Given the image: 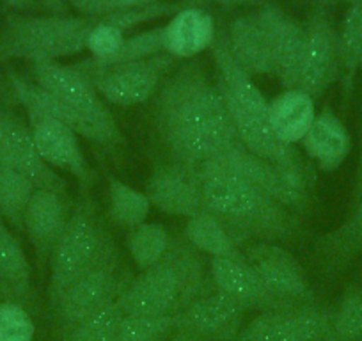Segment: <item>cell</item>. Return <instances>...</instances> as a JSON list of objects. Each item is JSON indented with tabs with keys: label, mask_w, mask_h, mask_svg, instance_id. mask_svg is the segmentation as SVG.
I'll return each mask as SVG.
<instances>
[{
	"label": "cell",
	"mask_w": 362,
	"mask_h": 341,
	"mask_svg": "<svg viewBox=\"0 0 362 341\" xmlns=\"http://www.w3.org/2000/svg\"><path fill=\"white\" fill-rule=\"evenodd\" d=\"M155 128L173 162L199 169L240 142L218 82L199 62L167 75L155 98Z\"/></svg>",
	"instance_id": "cell-1"
},
{
	"label": "cell",
	"mask_w": 362,
	"mask_h": 341,
	"mask_svg": "<svg viewBox=\"0 0 362 341\" xmlns=\"http://www.w3.org/2000/svg\"><path fill=\"white\" fill-rule=\"evenodd\" d=\"M196 170L204 212L217 219L240 249L259 242H286L300 233V215L249 180L215 163Z\"/></svg>",
	"instance_id": "cell-2"
},
{
	"label": "cell",
	"mask_w": 362,
	"mask_h": 341,
	"mask_svg": "<svg viewBox=\"0 0 362 341\" xmlns=\"http://www.w3.org/2000/svg\"><path fill=\"white\" fill-rule=\"evenodd\" d=\"M210 267L185 236H170L162 260L128 283L117 304L124 316H176L208 294Z\"/></svg>",
	"instance_id": "cell-3"
},
{
	"label": "cell",
	"mask_w": 362,
	"mask_h": 341,
	"mask_svg": "<svg viewBox=\"0 0 362 341\" xmlns=\"http://www.w3.org/2000/svg\"><path fill=\"white\" fill-rule=\"evenodd\" d=\"M96 22L98 18L68 15L13 18L0 30V59H20L36 64L82 54Z\"/></svg>",
	"instance_id": "cell-4"
},
{
	"label": "cell",
	"mask_w": 362,
	"mask_h": 341,
	"mask_svg": "<svg viewBox=\"0 0 362 341\" xmlns=\"http://www.w3.org/2000/svg\"><path fill=\"white\" fill-rule=\"evenodd\" d=\"M130 281L124 279L119 250L112 235L103 228L102 245L93 265L62 294L52 309L66 330L114 304Z\"/></svg>",
	"instance_id": "cell-5"
},
{
	"label": "cell",
	"mask_w": 362,
	"mask_h": 341,
	"mask_svg": "<svg viewBox=\"0 0 362 341\" xmlns=\"http://www.w3.org/2000/svg\"><path fill=\"white\" fill-rule=\"evenodd\" d=\"M210 163L249 180L300 217L308 210L316 176L311 162L304 156H298L290 163H270L252 155L245 146H238Z\"/></svg>",
	"instance_id": "cell-6"
},
{
	"label": "cell",
	"mask_w": 362,
	"mask_h": 341,
	"mask_svg": "<svg viewBox=\"0 0 362 341\" xmlns=\"http://www.w3.org/2000/svg\"><path fill=\"white\" fill-rule=\"evenodd\" d=\"M103 228L105 226L96 215L95 204L90 201L89 194H83L69 214L68 226L48 260L50 262V283H48L50 306H55L62 294L93 265L102 245Z\"/></svg>",
	"instance_id": "cell-7"
},
{
	"label": "cell",
	"mask_w": 362,
	"mask_h": 341,
	"mask_svg": "<svg viewBox=\"0 0 362 341\" xmlns=\"http://www.w3.org/2000/svg\"><path fill=\"white\" fill-rule=\"evenodd\" d=\"M34 79L37 86L61 98L78 116L89 121L105 137L109 149L124 144L109 103L96 91L95 83L75 64L66 66L61 62H36L33 64Z\"/></svg>",
	"instance_id": "cell-8"
},
{
	"label": "cell",
	"mask_w": 362,
	"mask_h": 341,
	"mask_svg": "<svg viewBox=\"0 0 362 341\" xmlns=\"http://www.w3.org/2000/svg\"><path fill=\"white\" fill-rule=\"evenodd\" d=\"M174 64L176 59L162 52L153 57L109 66L86 75L109 105L134 107L142 105L158 93Z\"/></svg>",
	"instance_id": "cell-9"
},
{
	"label": "cell",
	"mask_w": 362,
	"mask_h": 341,
	"mask_svg": "<svg viewBox=\"0 0 362 341\" xmlns=\"http://www.w3.org/2000/svg\"><path fill=\"white\" fill-rule=\"evenodd\" d=\"M334 306L316 302L261 311L242 325L235 341H323L332 323Z\"/></svg>",
	"instance_id": "cell-10"
},
{
	"label": "cell",
	"mask_w": 362,
	"mask_h": 341,
	"mask_svg": "<svg viewBox=\"0 0 362 341\" xmlns=\"http://www.w3.org/2000/svg\"><path fill=\"white\" fill-rule=\"evenodd\" d=\"M304 25L305 47L295 89L308 93L316 102L343 75L339 34L325 8L316 9Z\"/></svg>",
	"instance_id": "cell-11"
},
{
	"label": "cell",
	"mask_w": 362,
	"mask_h": 341,
	"mask_svg": "<svg viewBox=\"0 0 362 341\" xmlns=\"http://www.w3.org/2000/svg\"><path fill=\"white\" fill-rule=\"evenodd\" d=\"M245 308L222 291H208L174 316L165 341H235Z\"/></svg>",
	"instance_id": "cell-12"
},
{
	"label": "cell",
	"mask_w": 362,
	"mask_h": 341,
	"mask_svg": "<svg viewBox=\"0 0 362 341\" xmlns=\"http://www.w3.org/2000/svg\"><path fill=\"white\" fill-rule=\"evenodd\" d=\"M243 254L272 295L291 306L316 302L304 267L281 243H250Z\"/></svg>",
	"instance_id": "cell-13"
},
{
	"label": "cell",
	"mask_w": 362,
	"mask_h": 341,
	"mask_svg": "<svg viewBox=\"0 0 362 341\" xmlns=\"http://www.w3.org/2000/svg\"><path fill=\"white\" fill-rule=\"evenodd\" d=\"M0 121H2L0 163L25 176L37 190H52L64 200H69L68 182L41 156L29 125L11 112H0Z\"/></svg>",
	"instance_id": "cell-14"
},
{
	"label": "cell",
	"mask_w": 362,
	"mask_h": 341,
	"mask_svg": "<svg viewBox=\"0 0 362 341\" xmlns=\"http://www.w3.org/2000/svg\"><path fill=\"white\" fill-rule=\"evenodd\" d=\"M146 197L153 208L173 217L192 219L204 214L203 192L196 169L170 160L169 166L158 167L146 182Z\"/></svg>",
	"instance_id": "cell-15"
},
{
	"label": "cell",
	"mask_w": 362,
	"mask_h": 341,
	"mask_svg": "<svg viewBox=\"0 0 362 341\" xmlns=\"http://www.w3.org/2000/svg\"><path fill=\"white\" fill-rule=\"evenodd\" d=\"M29 128L41 156L47 160L48 166L69 173L80 183L83 194H89L96 176L83 155L78 134L64 123L50 117H33L29 120Z\"/></svg>",
	"instance_id": "cell-16"
},
{
	"label": "cell",
	"mask_w": 362,
	"mask_h": 341,
	"mask_svg": "<svg viewBox=\"0 0 362 341\" xmlns=\"http://www.w3.org/2000/svg\"><path fill=\"white\" fill-rule=\"evenodd\" d=\"M256 15L270 41L276 76L284 89H295L304 55L305 25L274 2L261 6Z\"/></svg>",
	"instance_id": "cell-17"
},
{
	"label": "cell",
	"mask_w": 362,
	"mask_h": 341,
	"mask_svg": "<svg viewBox=\"0 0 362 341\" xmlns=\"http://www.w3.org/2000/svg\"><path fill=\"white\" fill-rule=\"evenodd\" d=\"M210 279L214 290L222 291L245 308V311H268V309L290 308L276 295H272L256 270L243 262L233 260H210Z\"/></svg>",
	"instance_id": "cell-18"
},
{
	"label": "cell",
	"mask_w": 362,
	"mask_h": 341,
	"mask_svg": "<svg viewBox=\"0 0 362 341\" xmlns=\"http://www.w3.org/2000/svg\"><path fill=\"white\" fill-rule=\"evenodd\" d=\"M8 79L16 100L23 107L29 120H33V117H50V120L59 121V123H64L66 127L76 132L78 137L87 139V141L100 146V148L109 149L105 137L89 121H86L75 110L69 109L61 98L48 93L47 89L37 86L36 82H30V80L23 79L22 75H18L15 71H9Z\"/></svg>",
	"instance_id": "cell-19"
},
{
	"label": "cell",
	"mask_w": 362,
	"mask_h": 341,
	"mask_svg": "<svg viewBox=\"0 0 362 341\" xmlns=\"http://www.w3.org/2000/svg\"><path fill=\"white\" fill-rule=\"evenodd\" d=\"M362 254V200L351 204V212L337 228L315 240L313 256L325 276L344 272Z\"/></svg>",
	"instance_id": "cell-20"
},
{
	"label": "cell",
	"mask_w": 362,
	"mask_h": 341,
	"mask_svg": "<svg viewBox=\"0 0 362 341\" xmlns=\"http://www.w3.org/2000/svg\"><path fill=\"white\" fill-rule=\"evenodd\" d=\"M222 34L235 61L252 79L261 75H276L270 41L256 13L231 20Z\"/></svg>",
	"instance_id": "cell-21"
},
{
	"label": "cell",
	"mask_w": 362,
	"mask_h": 341,
	"mask_svg": "<svg viewBox=\"0 0 362 341\" xmlns=\"http://www.w3.org/2000/svg\"><path fill=\"white\" fill-rule=\"evenodd\" d=\"M300 144L309 162L315 163L320 170L332 173L339 169L350 155L351 135L341 117L330 107H325L322 112H316L315 121Z\"/></svg>",
	"instance_id": "cell-22"
},
{
	"label": "cell",
	"mask_w": 362,
	"mask_h": 341,
	"mask_svg": "<svg viewBox=\"0 0 362 341\" xmlns=\"http://www.w3.org/2000/svg\"><path fill=\"white\" fill-rule=\"evenodd\" d=\"M66 200L52 190H36L23 222V231L36 249L37 258L50 260L52 250L61 240L69 221Z\"/></svg>",
	"instance_id": "cell-23"
},
{
	"label": "cell",
	"mask_w": 362,
	"mask_h": 341,
	"mask_svg": "<svg viewBox=\"0 0 362 341\" xmlns=\"http://www.w3.org/2000/svg\"><path fill=\"white\" fill-rule=\"evenodd\" d=\"M217 30L211 15L199 8L180 9L163 25V52L174 59H192L211 48Z\"/></svg>",
	"instance_id": "cell-24"
},
{
	"label": "cell",
	"mask_w": 362,
	"mask_h": 341,
	"mask_svg": "<svg viewBox=\"0 0 362 341\" xmlns=\"http://www.w3.org/2000/svg\"><path fill=\"white\" fill-rule=\"evenodd\" d=\"M268 123L281 142L300 144L316 117L315 100L300 89H284L268 100Z\"/></svg>",
	"instance_id": "cell-25"
},
{
	"label": "cell",
	"mask_w": 362,
	"mask_h": 341,
	"mask_svg": "<svg viewBox=\"0 0 362 341\" xmlns=\"http://www.w3.org/2000/svg\"><path fill=\"white\" fill-rule=\"evenodd\" d=\"M30 288V263L22 243L0 217V290L9 301H22Z\"/></svg>",
	"instance_id": "cell-26"
},
{
	"label": "cell",
	"mask_w": 362,
	"mask_h": 341,
	"mask_svg": "<svg viewBox=\"0 0 362 341\" xmlns=\"http://www.w3.org/2000/svg\"><path fill=\"white\" fill-rule=\"evenodd\" d=\"M183 236L189 240L194 249L210 256V260H233V262L245 260L243 249L236 245L235 240L218 224L217 219L206 212L187 221Z\"/></svg>",
	"instance_id": "cell-27"
},
{
	"label": "cell",
	"mask_w": 362,
	"mask_h": 341,
	"mask_svg": "<svg viewBox=\"0 0 362 341\" xmlns=\"http://www.w3.org/2000/svg\"><path fill=\"white\" fill-rule=\"evenodd\" d=\"M337 34H339L341 64H343V75H341L343 98L344 102H348L354 93L355 75H357L362 57V0H355L348 4Z\"/></svg>",
	"instance_id": "cell-28"
},
{
	"label": "cell",
	"mask_w": 362,
	"mask_h": 341,
	"mask_svg": "<svg viewBox=\"0 0 362 341\" xmlns=\"http://www.w3.org/2000/svg\"><path fill=\"white\" fill-rule=\"evenodd\" d=\"M36 190L25 176L0 163V217L15 231H23L27 208Z\"/></svg>",
	"instance_id": "cell-29"
},
{
	"label": "cell",
	"mask_w": 362,
	"mask_h": 341,
	"mask_svg": "<svg viewBox=\"0 0 362 341\" xmlns=\"http://www.w3.org/2000/svg\"><path fill=\"white\" fill-rule=\"evenodd\" d=\"M109 217L116 222L119 228L132 229L139 228L148 221V215L151 212V203L146 197L144 192L134 189L128 183L109 176Z\"/></svg>",
	"instance_id": "cell-30"
},
{
	"label": "cell",
	"mask_w": 362,
	"mask_h": 341,
	"mask_svg": "<svg viewBox=\"0 0 362 341\" xmlns=\"http://www.w3.org/2000/svg\"><path fill=\"white\" fill-rule=\"evenodd\" d=\"M163 52V27H155V29L144 30V33L134 34L130 37H124L123 45H121L119 52L114 57L107 59V61H95L93 57L86 59V61L75 64L80 71L89 73L96 71V69L109 68V66L124 64V62L141 61V59L153 57L156 54Z\"/></svg>",
	"instance_id": "cell-31"
},
{
	"label": "cell",
	"mask_w": 362,
	"mask_h": 341,
	"mask_svg": "<svg viewBox=\"0 0 362 341\" xmlns=\"http://www.w3.org/2000/svg\"><path fill=\"white\" fill-rule=\"evenodd\" d=\"M323 341H362V284H348L334 306L330 330Z\"/></svg>",
	"instance_id": "cell-32"
},
{
	"label": "cell",
	"mask_w": 362,
	"mask_h": 341,
	"mask_svg": "<svg viewBox=\"0 0 362 341\" xmlns=\"http://www.w3.org/2000/svg\"><path fill=\"white\" fill-rule=\"evenodd\" d=\"M169 243L170 235L158 222H144L139 228L128 231V253L141 272L162 260L169 249Z\"/></svg>",
	"instance_id": "cell-33"
},
{
	"label": "cell",
	"mask_w": 362,
	"mask_h": 341,
	"mask_svg": "<svg viewBox=\"0 0 362 341\" xmlns=\"http://www.w3.org/2000/svg\"><path fill=\"white\" fill-rule=\"evenodd\" d=\"M174 329V316H123L109 341H165Z\"/></svg>",
	"instance_id": "cell-34"
},
{
	"label": "cell",
	"mask_w": 362,
	"mask_h": 341,
	"mask_svg": "<svg viewBox=\"0 0 362 341\" xmlns=\"http://www.w3.org/2000/svg\"><path fill=\"white\" fill-rule=\"evenodd\" d=\"M124 313L117 301L64 330V341H109Z\"/></svg>",
	"instance_id": "cell-35"
},
{
	"label": "cell",
	"mask_w": 362,
	"mask_h": 341,
	"mask_svg": "<svg viewBox=\"0 0 362 341\" xmlns=\"http://www.w3.org/2000/svg\"><path fill=\"white\" fill-rule=\"evenodd\" d=\"M34 334L33 318L18 302H0V341H33Z\"/></svg>",
	"instance_id": "cell-36"
},
{
	"label": "cell",
	"mask_w": 362,
	"mask_h": 341,
	"mask_svg": "<svg viewBox=\"0 0 362 341\" xmlns=\"http://www.w3.org/2000/svg\"><path fill=\"white\" fill-rule=\"evenodd\" d=\"M124 30L107 18H98L87 36V48L95 61H107L119 52L124 41Z\"/></svg>",
	"instance_id": "cell-37"
},
{
	"label": "cell",
	"mask_w": 362,
	"mask_h": 341,
	"mask_svg": "<svg viewBox=\"0 0 362 341\" xmlns=\"http://www.w3.org/2000/svg\"><path fill=\"white\" fill-rule=\"evenodd\" d=\"M83 18H105L124 9L119 0H66Z\"/></svg>",
	"instance_id": "cell-38"
},
{
	"label": "cell",
	"mask_w": 362,
	"mask_h": 341,
	"mask_svg": "<svg viewBox=\"0 0 362 341\" xmlns=\"http://www.w3.org/2000/svg\"><path fill=\"white\" fill-rule=\"evenodd\" d=\"M362 200V121H361V149H358L357 169H355V182L354 190H351V204Z\"/></svg>",
	"instance_id": "cell-39"
},
{
	"label": "cell",
	"mask_w": 362,
	"mask_h": 341,
	"mask_svg": "<svg viewBox=\"0 0 362 341\" xmlns=\"http://www.w3.org/2000/svg\"><path fill=\"white\" fill-rule=\"evenodd\" d=\"M45 8H48L50 11H54V15H64L66 11V2L64 0H40Z\"/></svg>",
	"instance_id": "cell-40"
},
{
	"label": "cell",
	"mask_w": 362,
	"mask_h": 341,
	"mask_svg": "<svg viewBox=\"0 0 362 341\" xmlns=\"http://www.w3.org/2000/svg\"><path fill=\"white\" fill-rule=\"evenodd\" d=\"M119 2L124 9H130V8H142V6L155 4V2H158V0H119Z\"/></svg>",
	"instance_id": "cell-41"
},
{
	"label": "cell",
	"mask_w": 362,
	"mask_h": 341,
	"mask_svg": "<svg viewBox=\"0 0 362 341\" xmlns=\"http://www.w3.org/2000/svg\"><path fill=\"white\" fill-rule=\"evenodd\" d=\"M6 6L9 8H15V9H29L30 6H34L36 0H2Z\"/></svg>",
	"instance_id": "cell-42"
},
{
	"label": "cell",
	"mask_w": 362,
	"mask_h": 341,
	"mask_svg": "<svg viewBox=\"0 0 362 341\" xmlns=\"http://www.w3.org/2000/svg\"><path fill=\"white\" fill-rule=\"evenodd\" d=\"M214 2H217L221 6H228V8H238V6L254 4L256 0H214Z\"/></svg>",
	"instance_id": "cell-43"
},
{
	"label": "cell",
	"mask_w": 362,
	"mask_h": 341,
	"mask_svg": "<svg viewBox=\"0 0 362 341\" xmlns=\"http://www.w3.org/2000/svg\"><path fill=\"white\" fill-rule=\"evenodd\" d=\"M0 153H2V121H0Z\"/></svg>",
	"instance_id": "cell-44"
},
{
	"label": "cell",
	"mask_w": 362,
	"mask_h": 341,
	"mask_svg": "<svg viewBox=\"0 0 362 341\" xmlns=\"http://www.w3.org/2000/svg\"><path fill=\"white\" fill-rule=\"evenodd\" d=\"M329 2H330V0H323V6H322V8H325V6L329 4Z\"/></svg>",
	"instance_id": "cell-45"
},
{
	"label": "cell",
	"mask_w": 362,
	"mask_h": 341,
	"mask_svg": "<svg viewBox=\"0 0 362 341\" xmlns=\"http://www.w3.org/2000/svg\"><path fill=\"white\" fill-rule=\"evenodd\" d=\"M344 2H346V4H350V2H355V0H344Z\"/></svg>",
	"instance_id": "cell-46"
},
{
	"label": "cell",
	"mask_w": 362,
	"mask_h": 341,
	"mask_svg": "<svg viewBox=\"0 0 362 341\" xmlns=\"http://www.w3.org/2000/svg\"><path fill=\"white\" fill-rule=\"evenodd\" d=\"M2 297H4V294H2V290H0V299H2Z\"/></svg>",
	"instance_id": "cell-47"
},
{
	"label": "cell",
	"mask_w": 362,
	"mask_h": 341,
	"mask_svg": "<svg viewBox=\"0 0 362 341\" xmlns=\"http://www.w3.org/2000/svg\"><path fill=\"white\" fill-rule=\"evenodd\" d=\"M358 68H361V69H362V57H361V64H358Z\"/></svg>",
	"instance_id": "cell-48"
}]
</instances>
